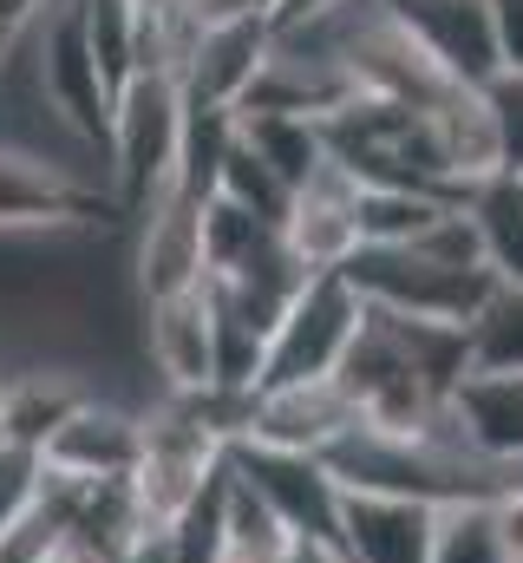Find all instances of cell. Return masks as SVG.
Here are the masks:
<instances>
[{
    "mask_svg": "<svg viewBox=\"0 0 523 563\" xmlns=\"http://www.w3.org/2000/svg\"><path fill=\"white\" fill-rule=\"evenodd\" d=\"M79 407H86V394H79L73 380H53V374H13V380H0V439L46 452V439L73 420Z\"/></svg>",
    "mask_w": 523,
    "mask_h": 563,
    "instance_id": "obj_16",
    "label": "cell"
},
{
    "mask_svg": "<svg viewBox=\"0 0 523 563\" xmlns=\"http://www.w3.org/2000/svg\"><path fill=\"white\" fill-rule=\"evenodd\" d=\"M425 563H511L498 544L491 505H438L432 511V558Z\"/></svg>",
    "mask_w": 523,
    "mask_h": 563,
    "instance_id": "obj_19",
    "label": "cell"
},
{
    "mask_svg": "<svg viewBox=\"0 0 523 563\" xmlns=\"http://www.w3.org/2000/svg\"><path fill=\"white\" fill-rule=\"evenodd\" d=\"M485 7L498 40V73H523V0H485Z\"/></svg>",
    "mask_w": 523,
    "mask_h": 563,
    "instance_id": "obj_23",
    "label": "cell"
},
{
    "mask_svg": "<svg viewBox=\"0 0 523 563\" xmlns=\"http://www.w3.org/2000/svg\"><path fill=\"white\" fill-rule=\"evenodd\" d=\"M445 407L471 452H485L498 465H523V367L471 361L465 380L445 394Z\"/></svg>",
    "mask_w": 523,
    "mask_h": 563,
    "instance_id": "obj_13",
    "label": "cell"
},
{
    "mask_svg": "<svg viewBox=\"0 0 523 563\" xmlns=\"http://www.w3.org/2000/svg\"><path fill=\"white\" fill-rule=\"evenodd\" d=\"M40 485H46V459L33 452V445H13V439H0V538L33 511V498H40Z\"/></svg>",
    "mask_w": 523,
    "mask_h": 563,
    "instance_id": "obj_20",
    "label": "cell"
},
{
    "mask_svg": "<svg viewBox=\"0 0 523 563\" xmlns=\"http://www.w3.org/2000/svg\"><path fill=\"white\" fill-rule=\"evenodd\" d=\"M360 295L341 282V269L327 276H308L301 295L281 308V321L268 328V347H262V374L256 394L268 387H301V380H327L347 354V341L360 334Z\"/></svg>",
    "mask_w": 523,
    "mask_h": 563,
    "instance_id": "obj_4",
    "label": "cell"
},
{
    "mask_svg": "<svg viewBox=\"0 0 523 563\" xmlns=\"http://www.w3.org/2000/svg\"><path fill=\"white\" fill-rule=\"evenodd\" d=\"M341 558L347 563H425L432 558V505L341 492Z\"/></svg>",
    "mask_w": 523,
    "mask_h": 563,
    "instance_id": "obj_14",
    "label": "cell"
},
{
    "mask_svg": "<svg viewBox=\"0 0 523 563\" xmlns=\"http://www.w3.org/2000/svg\"><path fill=\"white\" fill-rule=\"evenodd\" d=\"M354 407L341 400V387L334 380H301V387H268L256 394V407H249V426H243V439H256V445H275V452H308V459H321L341 432H354Z\"/></svg>",
    "mask_w": 523,
    "mask_h": 563,
    "instance_id": "obj_12",
    "label": "cell"
},
{
    "mask_svg": "<svg viewBox=\"0 0 523 563\" xmlns=\"http://www.w3.org/2000/svg\"><path fill=\"white\" fill-rule=\"evenodd\" d=\"M223 465L243 492H256L262 505L275 511V525L294 538V544H321V551H341V485L327 478L321 459L308 452H275L256 439H230L223 445Z\"/></svg>",
    "mask_w": 523,
    "mask_h": 563,
    "instance_id": "obj_5",
    "label": "cell"
},
{
    "mask_svg": "<svg viewBox=\"0 0 523 563\" xmlns=\"http://www.w3.org/2000/svg\"><path fill=\"white\" fill-rule=\"evenodd\" d=\"M288 563H347V558H341V551H321V544H294Z\"/></svg>",
    "mask_w": 523,
    "mask_h": 563,
    "instance_id": "obj_28",
    "label": "cell"
},
{
    "mask_svg": "<svg viewBox=\"0 0 523 563\" xmlns=\"http://www.w3.org/2000/svg\"><path fill=\"white\" fill-rule=\"evenodd\" d=\"M236 139L249 144L288 190H301V184L327 164V151H321V125H314V119H288V112H236Z\"/></svg>",
    "mask_w": 523,
    "mask_h": 563,
    "instance_id": "obj_17",
    "label": "cell"
},
{
    "mask_svg": "<svg viewBox=\"0 0 523 563\" xmlns=\"http://www.w3.org/2000/svg\"><path fill=\"white\" fill-rule=\"evenodd\" d=\"M465 223L478 236L485 276L498 282V295H523V177L491 170L485 184H471L465 197Z\"/></svg>",
    "mask_w": 523,
    "mask_h": 563,
    "instance_id": "obj_15",
    "label": "cell"
},
{
    "mask_svg": "<svg viewBox=\"0 0 523 563\" xmlns=\"http://www.w3.org/2000/svg\"><path fill=\"white\" fill-rule=\"evenodd\" d=\"M131 288L137 301H170L203 288V203L164 190L131 217Z\"/></svg>",
    "mask_w": 523,
    "mask_h": 563,
    "instance_id": "obj_6",
    "label": "cell"
},
{
    "mask_svg": "<svg viewBox=\"0 0 523 563\" xmlns=\"http://www.w3.org/2000/svg\"><path fill=\"white\" fill-rule=\"evenodd\" d=\"M471 361H504L523 367V295H498L478 328H471Z\"/></svg>",
    "mask_w": 523,
    "mask_h": 563,
    "instance_id": "obj_22",
    "label": "cell"
},
{
    "mask_svg": "<svg viewBox=\"0 0 523 563\" xmlns=\"http://www.w3.org/2000/svg\"><path fill=\"white\" fill-rule=\"evenodd\" d=\"M321 151L360 184V190H425V197H465L438 132L425 112L392 106V99H367L354 92L347 106H334L321 119Z\"/></svg>",
    "mask_w": 523,
    "mask_h": 563,
    "instance_id": "obj_1",
    "label": "cell"
},
{
    "mask_svg": "<svg viewBox=\"0 0 523 563\" xmlns=\"http://www.w3.org/2000/svg\"><path fill=\"white\" fill-rule=\"evenodd\" d=\"M478 92H485L491 132H498V164L523 177V73H491Z\"/></svg>",
    "mask_w": 523,
    "mask_h": 563,
    "instance_id": "obj_21",
    "label": "cell"
},
{
    "mask_svg": "<svg viewBox=\"0 0 523 563\" xmlns=\"http://www.w3.org/2000/svg\"><path fill=\"white\" fill-rule=\"evenodd\" d=\"M380 7L458 86H485L498 73V40H491V7L485 0H380Z\"/></svg>",
    "mask_w": 523,
    "mask_h": 563,
    "instance_id": "obj_10",
    "label": "cell"
},
{
    "mask_svg": "<svg viewBox=\"0 0 523 563\" xmlns=\"http://www.w3.org/2000/svg\"><path fill=\"white\" fill-rule=\"evenodd\" d=\"M144 367L164 400H190L216 387V321H210L203 288L144 301Z\"/></svg>",
    "mask_w": 523,
    "mask_h": 563,
    "instance_id": "obj_7",
    "label": "cell"
},
{
    "mask_svg": "<svg viewBox=\"0 0 523 563\" xmlns=\"http://www.w3.org/2000/svg\"><path fill=\"white\" fill-rule=\"evenodd\" d=\"M53 472L66 478H131L137 459H144V413L131 407H112V400H86L73 420L59 426L40 452Z\"/></svg>",
    "mask_w": 523,
    "mask_h": 563,
    "instance_id": "obj_11",
    "label": "cell"
},
{
    "mask_svg": "<svg viewBox=\"0 0 523 563\" xmlns=\"http://www.w3.org/2000/svg\"><path fill=\"white\" fill-rule=\"evenodd\" d=\"M268 46H275L268 13H243V20H216V26H203V33L190 40L183 66H177L183 99H190V106H223V112H236V106L249 99V86H256Z\"/></svg>",
    "mask_w": 523,
    "mask_h": 563,
    "instance_id": "obj_9",
    "label": "cell"
},
{
    "mask_svg": "<svg viewBox=\"0 0 523 563\" xmlns=\"http://www.w3.org/2000/svg\"><path fill=\"white\" fill-rule=\"evenodd\" d=\"M119 563H177V558H170V538H144V544H137V551H125Z\"/></svg>",
    "mask_w": 523,
    "mask_h": 563,
    "instance_id": "obj_27",
    "label": "cell"
},
{
    "mask_svg": "<svg viewBox=\"0 0 523 563\" xmlns=\"http://www.w3.org/2000/svg\"><path fill=\"white\" fill-rule=\"evenodd\" d=\"M216 197L236 203V210H249L256 223H275V230L288 223V203H294V190H288L243 139L230 144V157H223V170H216Z\"/></svg>",
    "mask_w": 523,
    "mask_h": 563,
    "instance_id": "obj_18",
    "label": "cell"
},
{
    "mask_svg": "<svg viewBox=\"0 0 523 563\" xmlns=\"http://www.w3.org/2000/svg\"><path fill=\"white\" fill-rule=\"evenodd\" d=\"M177 139H183V86L170 73H131L125 92L112 99V203L119 217H137L151 197L170 190L177 170Z\"/></svg>",
    "mask_w": 523,
    "mask_h": 563,
    "instance_id": "obj_3",
    "label": "cell"
},
{
    "mask_svg": "<svg viewBox=\"0 0 523 563\" xmlns=\"http://www.w3.org/2000/svg\"><path fill=\"white\" fill-rule=\"evenodd\" d=\"M281 243H288V256L308 276H327V269H341L360 250V184L334 157L294 190L288 223H281Z\"/></svg>",
    "mask_w": 523,
    "mask_h": 563,
    "instance_id": "obj_8",
    "label": "cell"
},
{
    "mask_svg": "<svg viewBox=\"0 0 523 563\" xmlns=\"http://www.w3.org/2000/svg\"><path fill=\"white\" fill-rule=\"evenodd\" d=\"M491 525H498V544H504V558L523 563V485H511L504 498H491Z\"/></svg>",
    "mask_w": 523,
    "mask_h": 563,
    "instance_id": "obj_24",
    "label": "cell"
},
{
    "mask_svg": "<svg viewBox=\"0 0 523 563\" xmlns=\"http://www.w3.org/2000/svg\"><path fill=\"white\" fill-rule=\"evenodd\" d=\"M334 7H347V0H275V7H268V26H275V33H294V26H308V20H321V13H334Z\"/></svg>",
    "mask_w": 523,
    "mask_h": 563,
    "instance_id": "obj_25",
    "label": "cell"
},
{
    "mask_svg": "<svg viewBox=\"0 0 523 563\" xmlns=\"http://www.w3.org/2000/svg\"><path fill=\"white\" fill-rule=\"evenodd\" d=\"M40 7H46V0H0V33H7V40L26 33V26L40 20Z\"/></svg>",
    "mask_w": 523,
    "mask_h": 563,
    "instance_id": "obj_26",
    "label": "cell"
},
{
    "mask_svg": "<svg viewBox=\"0 0 523 563\" xmlns=\"http://www.w3.org/2000/svg\"><path fill=\"white\" fill-rule=\"evenodd\" d=\"M341 282L360 295V308L405 314V321H438V328H478V314L498 301V282L485 269H465L425 243H392V250H354L341 263Z\"/></svg>",
    "mask_w": 523,
    "mask_h": 563,
    "instance_id": "obj_2",
    "label": "cell"
}]
</instances>
